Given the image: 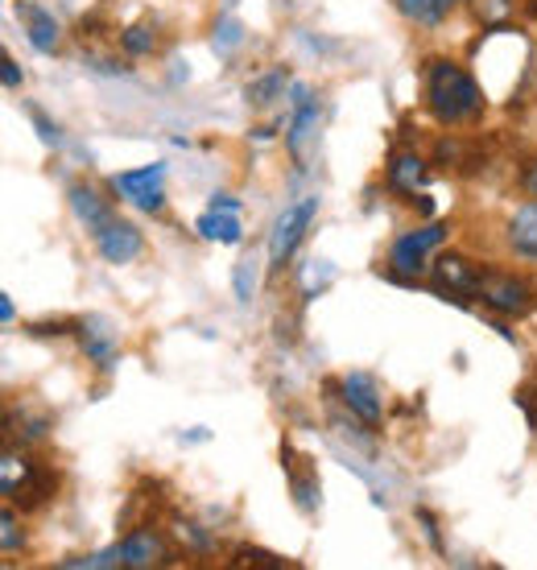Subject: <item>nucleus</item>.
<instances>
[{
    "instance_id": "f257e3e1",
    "label": "nucleus",
    "mask_w": 537,
    "mask_h": 570,
    "mask_svg": "<svg viewBox=\"0 0 537 570\" xmlns=\"http://www.w3.org/2000/svg\"><path fill=\"white\" fill-rule=\"evenodd\" d=\"M426 108L442 129H463V125L484 120L488 96H484L480 79L467 67H459L455 58H430L426 62Z\"/></svg>"
},
{
    "instance_id": "f03ea898",
    "label": "nucleus",
    "mask_w": 537,
    "mask_h": 570,
    "mask_svg": "<svg viewBox=\"0 0 537 570\" xmlns=\"http://www.w3.org/2000/svg\"><path fill=\"white\" fill-rule=\"evenodd\" d=\"M476 302H484V311L500 314V318H521V314L534 311V282L521 277L512 269H484L480 273V289H476Z\"/></svg>"
},
{
    "instance_id": "7ed1b4c3",
    "label": "nucleus",
    "mask_w": 537,
    "mask_h": 570,
    "mask_svg": "<svg viewBox=\"0 0 537 570\" xmlns=\"http://www.w3.org/2000/svg\"><path fill=\"white\" fill-rule=\"evenodd\" d=\"M314 215H319V195H306L302 203H290L277 219H273V232H268V273H277L290 265V257L297 253V244L306 240Z\"/></svg>"
},
{
    "instance_id": "20e7f679",
    "label": "nucleus",
    "mask_w": 537,
    "mask_h": 570,
    "mask_svg": "<svg viewBox=\"0 0 537 570\" xmlns=\"http://www.w3.org/2000/svg\"><path fill=\"white\" fill-rule=\"evenodd\" d=\"M451 236V224H426V228H413V232H401L389 248V277H401V282H418L426 273V261L435 248H442Z\"/></svg>"
},
{
    "instance_id": "39448f33",
    "label": "nucleus",
    "mask_w": 537,
    "mask_h": 570,
    "mask_svg": "<svg viewBox=\"0 0 537 570\" xmlns=\"http://www.w3.org/2000/svg\"><path fill=\"white\" fill-rule=\"evenodd\" d=\"M162 178H166V166L162 161H149V166H137V170H120L108 178V186L116 190V199L133 203L137 212L157 215L166 212V190H162Z\"/></svg>"
},
{
    "instance_id": "423d86ee",
    "label": "nucleus",
    "mask_w": 537,
    "mask_h": 570,
    "mask_svg": "<svg viewBox=\"0 0 537 570\" xmlns=\"http://www.w3.org/2000/svg\"><path fill=\"white\" fill-rule=\"evenodd\" d=\"M480 273H484L480 265L471 257H463V253H442V257H435V265H430V277H435L439 298L459 302V306H467V302L476 298Z\"/></svg>"
},
{
    "instance_id": "0eeeda50",
    "label": "nucleus",
    "mask_w": 537,
    "mask_h": 570,
    "mask_svg": "<svg viewBox=\"0 0 537 570\" xmlns=\"http://www.w3.org/2000/svg\"><path fill=\"white\" fill-rule=\"evenodd\" d=\"M75 335H79L84 356L99 372H113L120 364V331H116V323L108 314H84V318H75Z\"/></svg>"
},
{
    "instance_id": "6e6552de",
    "label": "nucleus",
    "mask_w": 537,
    "mask_h": 570,
    "mask_svg": "<svg viewBox=\"0 0 537 570\" xmlns=\"http://www.w3.org/2000/svg\"><path fill=\"white\" fill-rule=\"evenodd\" d=\"M340 401L348 405V414L360 417L368 430L384 426V401H381V385L372 372H343L340 376Z\"/></svg>"
},
{
    "instance_id": "1a4fd4ad",
    "label": "nucleus",
    "mask_w": 537,
    "mask_h": 570,
    "mask_svg": "<svg viewBox=\"0 0 537 570\" xmlns=\"http://www.w3.org/2000/svg\"><path fill=\"white\" fill-rule=\"evenodd\" d=\"M96 248L108 265H128V261H137L145 253V236L137 224H128V219L116 215L113 224H104L96 232Z\"/></svg>"
},
{
    "instance_id": "9d476101",
    "label": "nucleus",
    "mask_w": 537,
    "mask_h": 570,
    "mask_svg": "<svg viewBox=\"0 0 537 570\" xmlns=\"http://www.w3.org/2000/svg\"><path fill=\"white\" fill-rule=\"evenodd\" d=\"M430 183V166L418 149H397L384 166V186L393 190L397 199H418V190Z\"/></svg>"
},
{
    "instance_id": "9b49d317",
    "label": "nucleus",
    "mask_w": 537,
    "mask_h": 570,
    "mask_svg": "<svg viewBox=\"0 0 537 570\" xmlns=\"http://www.w3.org/2000/svg\"><path fill=\"white\" fill-rule=\"evenodd\" d=\"M430 161L447 174H476L484 170V145L476 137H459V132H447L435 141V154Z\"/></svg>"
},
{
    "instance_id": "f8f14e48",
    "label": "nucleus",
    "mask_w": 537,
    "mask_h": 570,
    "mask_svg": "<svg viewBox=\"0 0 537 570\" xmlns=\"http://www.w3.org/2000/svg\"><path fill=\"white\" fill-rule=\"evenodd\" d=\"M120 554H125L128 570H154L170 562V546H166V538L157 529L145 525V529H128L125 538H120Z\"/></svg>"
},
{
    "instance_id": "ddd939ff",
    "label": "nucleus",
    "mask_w": 537,
    "mask_h": 570,
    "mask_svg": "<svg viewBox=\"0 0 537 570\" xmlns=\"http://www.w3.org/2000/svg\"><path fill=\"white\" fill-rule=\"evenodd\" d=\"M319 120H323V104H319V96L294 104V116H290V125H285V149H290L297 170L306 166V145L319 137Z\"/></svg>"
},
{
    "instance_id": "4468645a",
    "label": "nucleus",
    "mask_w": 537,
    "mask_h": 570,
    "mask_svg": "<svg viewBox=\"0 0 537 570\" xmlns=\"http://www.w3.org/2000/svg\"><path fill=\"white\" fill-rule=\"evenodd\" d=\"M282 468H285V480H290L294 504L302 513H314L319 509V471H314V463L294 455V446H282Z\"/></svg>"
},
{
    "instance_id": "2eb2a0df",
    "label": "nucleus",
    "mask_w": 537,
    "mask_h": 570,
    "mask_svg": "<svg viewBox=\"0 0 537 570\" xmlns=\"http://www.w3.org/2000/svg\"><path fill=\"white\" fill-rule=\"evenodd\" d=\"M505 244H509V253L517 261L537 265V199L521 203V207L509 215V224H505Z\"/></svg>"
},
{
    "instance_id": "dca6fc26",
    "label": "nucleus",
    "mask_w": 537,
    "mask_h": 570,
    "mask_svg": "<svg viewBox=\"0 0 537 570\" xmlns=\"http://www.w3.org/2000/svg\"><path fill=\"white\" fill-rule=\"evenodd\" d=\"M67 199H71V212H75V219L84 224L91 236H96L104 224H113L116 219V212H113V203L99 195L96 186L91 183H71V190H67Z\"/></svg>"
},
{
    "instance_id": "f3484780",
    "label": "nucleus",
    "mask_w": 537,
    "mask_h": 570,
    "mask_svg": "<svg viewBox=\"0 0 537 570\" xmlns=\"http://www.w3.org/2000/svg\"><path fill=\"white\" fill-rule=\"evenodd\" d=\"M17 13L26 17V38L38 55H55L58 42H62V26H58L55 13H46L38 4H17Z\"/></svg>"
},
{
    "instance_id": "a211bd4d",
    "label": "nucleus",
    "mask_w": 537,
    "mask_h": 570,
    "mask_svg": "<svg viewBox=\"0 0 537 570\" xmlns=\"http://www.w3.org/2000/svg\"><path fill=\"white\" fill-rule=\"evenodd\" d=\"M397 13L406 17L410 26H422V29H439L447 17L463 4V0H393Z\"/></svg>"
},
{
    "instance_id": "6ab92c4d",
    "label": "nucleus",
    "mask_w": 537,
    "mask_h": 570,
    "mask_svg": "<svg viewBox=\"0 0 537 570\" xmlns=\"http://www.w3.org/2000/svg\"><path fill=\"white\" fill-rule=\"evenodd\" d=\"M195 232L203 240H219V244H241L244 240V224H241V212H207L195 219Z\"/></svg>"
},
{
    "instance_id": "aec40b11",
    "label": "nucleus",
    "mask_w": 537,
    "mask_h": 570,
    "mask_svg": "<svg viewBox=\"0 0 537 570\" xmlns=\"http://www.w3.org/2000/svg\"><path fill=\"white\" fill-rule=\"evenodd\" d=\"M290 71L285 67H273V71H265V75H256L253 83L244 87V96H248V104L253 108H268V104H277V96H285L290 91Z\"/></svg>"
},
{
    "instance_id": "412c9836",
    "label": "nucleus",
    "mask_w": 537,
    "mask_h": 570,
    "mask_svg": "<svg viewBox=\"0 0 537 570\" xmlns=\"http://www.w3.org/2000/svg\"><path fill=\"white\" fill-rule=\"evenodd\" d=\"M50 414H29L26 405L21 410H9V439H21V446H29V442H42L46 434H50Z\"/></svg>"
},
{
    "instance_id": "4be33fe9",
    "label": "nucleus",
    "mask_w": 537,
    "mask_h": 570,
    "mask_svg": "<svg viewBox=\"0 0 537 570\" xmlns=\"http://www.w3.org/2000/svg\"><path fill=\"white\" fill-rule=\"evenodd\" d=\"M154 46H157V29L154 26H128L120 29V50L133 58H141V55H154Z\"/></svg>"
},
{
    "instance_id": "5701e85b",
    "label": "nucleus",
    "mask_w": 537,
    "mask_h": 570,
    "mask_svg": "<svg viewBox=\"0 0 537 570\" xmlns=\"http://www.w3.org/2000/svg\"><path fill=\"white\" fill-rule=\"evenodd\" d=\"M21 546H26V529L17 521L13 500H4V513H0V550H4V554H17Z\"/></svg>"
},
{
    "instance_id": "b1692460",
    "label": "nucleus",
    "mask_w": 537,
    "mask_h": 570,
    "mask_svg": "<svg viewBox=\"0 0 537 570\" xmlns=\"http://www.w3.org/2000/svg\"><path fill=\"white\" fill-rule=\"evenodd\" d=\"M471 9H476L484 29H496V26H509L517 0H471Z\"/></svg>"
},
{
    "instance_id": "393cba45",
    "label": "nucleus",
    "mask_w": 537,
    "mask_h": 570,
    "mask_svg": "<svg viewBox=\"0 0 537 570\" xmlns=\"http://www.w3.org/2000/svg\"><path fill=\"white\" fill-rule=\"evenodd\" d=\"M244 42V26L236 21V17H219L215 21V33H212V46L219 50V55H232L236 46Z\"/></svg>"
},
{
    "instance_id": "a878e982",
    "label": "nucleus",
    "mask_w": 537,
    "mask_h": 570,
    "mask_svg": "<svg viewBox=\"0 0 537 570\" xmlns=\"http://www.w3.org/2000/svg\"><path fill=\"white\" fill-rule=\"evenodd\" d=\"M232 285H236V302L248 306L256 289V257H241L236 261V273H232Z\"/></svg>"
},
{
    "instance_id": "bb28decb",
    "label": "nucleus",
    "mask_w": 537,
    "mask_h": 570,
    "mask_svg": "<svg viewBox=\"0 0 537 570\" xmlns=\"http://www.w3.org/2000/svg\"><path fill=\"white\" fill-rule=\"evenodd\" d=\"M232 567H265V570H282L285 558L268 554V550H256V546H241L236 558H232Z\"/></svg>"
},
{
    "instance_id": "cd10ccee",
    "label": "nucleus",
    "mask_w": 537,
    "mask_h": 570,
    "mask_svg": "<svg viewBox=\"0 0 537 570\" xmlns=\"http://www.w3.org/2000/svg\"><path fill=\"white\" fill-rule=\"evenodd\" d=\"M29 116H33V129H38V137H42L46 149H62V132H58L55 120H50L42 108H33V104H29Z\"/></svg>"
},
{
    "instance_id": "c85d7f7f",
    "label": "nucleus",
    "mask_w": 537,
    "mask_h": 570,
    "mask_svg": "<svg viewBox=\"0 0 537 570\" xmlns=\"http://www.w3.org/2000/svg\"><path fill=\"white\" fill-rule=\"evenodd\" d=\"M174 533H178V538H183V542L191 546L195 554H207V550H212V538H207V533H203L195 521H178V525H174Z\"/></svg>"
},
{
    "instance_id": "c756f323",
    "label": "nucleus",
    "mask_w": 537,
    "mask_h": 570,
    "mask_svg": "<svg viewBox=\"0 0 537 570\" xmlns=\"http://www.w3.org/2000/svg\"><path fill=\"white\" fill-rule=\"evenodd\" d=\"M418 521H422V529H426V538H430V546H435V550H439V554H447V550H442L439 521H435V513H430V509H418Z\"/></svg>"
},
{
    "instance_id": "7c9ffc66",
    "label": "nucleus",
    "mask_w": 537,
    "mask_h": 570,
    "mask_svg": "<svg viewBox=\"0 0 537 570\" xmlns=\"http://www.w3.org/2000/svg\"><path fill=\"white\" fill-rule=\"evenodd\" d=\"M0 75H4V87H9V91H17V87H21V79H26V75H21V67H17L9 55L0 58Z\"/></svg>"
},
{
    "instance_id": "2f4dec72",
    "label": "nucleus",
    "mask_w": 537,
    "mask_h": 570,
    "mask_svg": "<svg viewBox=\"0 0 537 570\" xmlns=\"http://www.w3.org/2000/svg\"><path fill=\"white\" fill-rule=\"evenodd\" d=\"M521 190L529 195V199H537V157H529L521 170Z\"/></svg>"
},
{
    "instance_id": "473e14b6",
    "label": "nucleus",
    "mask_w": 537,
    "mask_h": 570,
    "mask_svg": "<svg viewBox=\"0 0 537 570\" xmlns=\"http://www.w3.org/2000/svg\"><path fill=\"white\" fill-rule=\"evenodd\" d=\"M529 393H534V389H521V393H517V405H521V414H525V422H529V426L537 430V405H534V397H529Z\"/></svg>"
},
{
    "instance_id": "72a5a7b5",
    "label": "nucleus",
    "mask_w": 537,
    "mask_h": 570,
    "mask_svg": "<svg viewBox=\"0 0 537 570\" xmlns=\"http://www.w3.org/2000/svg\"><path fill=\"white\" fill-rule=\"evenodd\" d=\"M212 207L215 212H241V199H236V195H224V190H215Z\"/></svg>"
},
{
    "instance_id": "f704fd0d",
    "label": "nucleus",
    "mask_w": 537,
    "mask_h": 570,
    "mask_svg": "<svg viewBox=\"0 0 537 570\" xmlns=\"http://www.w3.org/2000/svg\"><path fill=\"white\" fill-rule=\"evenodd\" d=\"M13 318H17L13 298H9V294H0V323H4V327H13Z\"/></svg>"
},
{
    "instance_id": "c9c22d12",
    "label": "nucleus",
    "mask_w": 537,
    "mask_h": 570,
    "mask_svg": "<svg viewBox=\"0 0 537 570\" xmlns=\"http://www.w3.org/2000/svg\"><path fill=\"white\" fill-rule=\"evenodd\" d=\"M413 203H418V212L422 215H435V199H430V195H418Z\"/></svg>"
}]
</instances>
